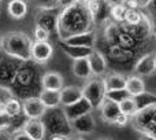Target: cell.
Wrapping results in <instances>:
<instances>
[{"mask_svg":"<svg viewBox=\"0 0 156 140\" xmlns=\"http://www.w3.org/2000/svg\"><path fill=\"white\" fill-rule=\"evenodd\" d=\"M56 21H58V17H55L49 11H41L37 15V18H36V22H37L38 26H43L49 33L56 32Z\"/></svg>","mask_w":156,"mask_h":140,"instance_id":"cell-22","label":"cell"},{"mask_svg":"<svg viewBox=\"0 0 156 140\" xmlns=\"http://www.w3.org/2000/svg\"><path fill=\"white\" fill-rule=\"evenodd\" d=\"M125 89H126L130 96H133V98L138 96V95L144 94V92L147 91L145 83H144L143 77H140V76H137V74H132V76H129V77H126V87H125Z\"/></svg>","mask_w":156,"mask_h":140,"instance_id":"cell-19","label":"cell"},{"mask_svg":"<svg viewBox=\"0 0 156 140\" xmlns=\"http://www.w3.org/2000/svg\"><path fill=\"white\" fill-rule=\"evenodd\" d=\"M133 118V128L140 133H149L156 127V103L140 109Z\"/></svg>","mask_w":156,"mask_h":140,"instance_id":"cell-4","label":"cell"},{"mask_svg":"<svg viewBox=\"0 0 156 140\" xmlns=\"http://www.w3.org/2000/svg\"><path fill=\"white\" fill-rule=\"evenodd\" d=\"M136 100H137L138 110H140V109H144V107H147V106L156 103V96H155L154 94H151V92H147L145 91L144 94L136 96Z\"/></svg>","mask_w":156,"mask_h":140,"instance_id":"cell-29","label":"cell"},{"mask_svg":"<svg viewBox=\"0 0 156 140\" xmlns=\"http://www.w3.org/2000/svg\"><path fill=\"white\" fill-rule=\"evenodd\" d=\"M130 96L129 92L126 91V89H115V91H108L105 92V98H108V99L114 100V102H121L122 99H125V98Z\"/></svg>","mask_w":156,"mask_h":140,"instance_id":"cell-31","label":"cell"},{"mask_svg":"<svg viewBox=\"0 0 156 140\" xmlns=\"http://www.w3.org/2000/svg\"><path fill=\"white\" fill-rule=\"evenodd\" d=\"M34 3L41 11H52L59 7V0H34Z\"/></svg>","mask_w":156,"mask_h":140,"instance_id":"cell-30","label":"cell"},{"mask_svg":"<svg viewBox=\"0 0 156 140\" xmlns=\"http://www.w3.org/2000/svg\"><path fill=\"white\" fill-rule=\"evenodd\" d=\"M12 124H14V117H11L5 111H0V132H4L5 129L11 128Z\"/></svg>","mask_w":156,"mask_h":140,"instance_id":"cell-32","label":"cell"},{"mask_svg":"<svg viewBox=\"0 0 156 140\" xmlns=\"http://www.w3.org/2000/svg\"><path fill=\"white\" fill-rule=\"evenodd\" d=\"M138 140H156V138H154V136H151V135H147V133H141Z\"/></svg>","mask_w":156,"mask_h":140,"instance_id":"cell-39","label":"cell"},{"mask_svg":"<svg viewBox=\"0 0 156 140\" xmlns=\"http://www.w3.org/2000/svg\"><path fill=\"white\" fill-rule=\"evenodd\" d=\"M22 111H23L26 118H41L45 114L47 107L41 102L40 98L32 96L23 100V103H22Z\"/></svg>","mask_w":156,"mask_h":140,"instance_id":"cell-7","label":"cell"},{"mask_svg":"<svg viewBox=\"0 0 156 140\" xmlns=\"http://www.w3.org/2000/svg\"><path fill=\"white\" fill-rule=\"evenodd\" d=\"M104 2L111 7V6H115V4H125L126 0H104Z\"/></svg>","mask_w":156,"mask_h":140,"instance_id":"cell-38","label":"cell"},{"mask_svg":"<svg viewBox=\"0 0 156 140\" xmlns=\"http://www.w3.org/2000/svg\"><path fill=\"white\" fill-rule=\"evenodd\" d=\"M155 68H156V54H155Z\"/></svg>","mask_w":156,"mask_h":140,"instance_id":"cell-44","label":"cell"},{"mask_svg":"<svg viewBox=\"0 0 156 140\" xmlns=\"http://www.w3.org/2000/svg\"><path fill=\"white\" fill-rule=\"evenodd\" d=\"M149 8H151L152 14H156V0H151V4H149Z\"/></svg>","mask_w":156,"mask_h":140,"instance_id":"cell-41","label":"cell"},{"mask_svg":"<svg viewBox=\"0 0 156 140\" xmlns=\"http://www.w3.org/2000/svg\"><path fill=\"white\" fill-rule=\"evenodd\" d=\"M144 14L141 13L138 8H127L126 18H125V24L127 25H137L143 21Z\"/></svg>","mask_w":156,"mask_h":140,"instance_id":"cell-28","label":"cell"},{"mask_svg":"<svg viewBox=\"0 0 156 140\" xmlns=\"http://www.w3.org/2000/svg\"><path fill=\"white\" fill-rule=\"evenodd\" d=\"M129 121H130V117L126 116V114H123V113H121L112 125H115V127H118V128H123V127H126V125L129 124Z\"/></svg>","mask_w":156,"mask_h":140,"instance_id":"cell-35","label":"cell"},{"mask_svg":"<svg viewBox=\"0 0 156 140\" xmlns=\"http://www.w3.org/2000/svg\"><path fill=\"white\" fill-rule=\"evenodd\" d=\"M94 21L88 8L85 0H76L71 4L63 7L62 13L58 15L56 33L60 40L70 37L77 33L92 30Z\"/></svg>","mask_w":156,"mask_h":140,"instance_id":"cell-1","label":"cell"},{"mask_svg":"<svg viewBox=\"0 0 156 140\" xmlns=\"http://www.w3.org/2000/svg\"><path fill=\"white\" fill-rule=\"evenodd\" d=\"M12 98V92L7 88V87L0 85V111H4V106L8 100Z\"/></svg>","mask_w":156,"mask_h":140,"instance_id":"cell-33","label":"cell"},{"mask_svg":"<svg viewBox=\"0 0 156 140\" xmlns=\"http://www.w3.org/2000/svg\"><path fill=\"white\" fill-rule=\"evenodd\" d=\"M155 54L156 52H147L143 57L138 58V61L134 63V74L140 77H149L156 72L155 68Z\"/></svg>","mask_w":156,"mask_h":140,"instance_id":"cell-6","label":"cell"},{"mask_svg":"<svg viewBox=\"0 0 156 140\" xmlns=\"http://www.w3.org/2000/svg\"><path fill=\"white\" fill-rule=\"evenodd\" d=\"M41 121L44 122L47 133L54 135H66L70 136L73 132L71 128V121L66 117L63 109L54 107V109H47L45 114L41 117Z\"/></svg>","mask_w":156,"mask_h":140,"instance_id":"cell-3","label":"cell"},{"mask_svg":"<svg viewBox=\"0 0 156 140\" xmlns=\"http://www.w3.org/2000/svg\"><path fill=\"white\" fill-rule=\"evenodd\" d=\"M4 111H5L7 114H10L11 117L16 118V117L21 114V111H22V105H21V102H19L18 99H15V98L12 96L7 103H5Z\"/></svg>","mask_w":156,"mask_h":140,"instance_id":"cell-27","label":"cell"},{"mask_svg":"<svg viewBox=\"0 0 156 140\" xmlns=\"http://www.w3.org/2000/svg\"><path fill=\"white\" fill-rule=\"evenodd\" d=\"M104 84L105 92L115 91V89H123L126 87V77L121 73H110L101 78Z\"/></svg>","mask_w":156,"mask_h":140,"instance_id":"cell-17","label":"cell"},{"mask_svg":"<svg viewBox=\"0 0 156 140\" xmlns=\"http://www.w3.org/2000/svg\"><path fill=\"white\" fill-rule=\"evenodd\" d=\"M82 95L86 100L92 105L93 109H99V106L101 105V102L105 98V88L104 84H103V80L99 77L93 78L85 84L82 87Z\"/></svg>","mask_w":156,"mask_h":140,"instance_id":"cell-5","label":"cell"},{"mask_svg":"<svg viewBox=\"0 0 156 140\" xmlns=\"http://www.w3.org/2000/svg\"><path fill=\"white\" fill-rule=\"evenodd\" d=\"M8 15L14 19H22L27 14V4L25 0H10L7 6Z\"/></svg>","mask_w":156,"mask_h":140,"instance_id":"cell-21","label":"cell"},{"mask_svg":"<svg viewBox=\"0 0 156 140\" xmlns=\"http://www.w3.org/2000/svg\"><path fill=\"white\" fill-rule=\"evenodd\" d=\"M82 88L76 85H69V87H63L60 89V106H69L73 103L78 102L80 99H82Z\"/></svg>","mask_w":156,"mask_h":140,"instance_id":"cell-15","label":"cell"},{"mask_svg":"<svg viewBox=\"0 0 156 140\" xmlns=\"http://www.w3.org/2000/svg\"><path fill=\"white\" fill-rule=\"evenodd\" d=\"M137 8H148L151 4V0H134Z\"/></svg>","mask_w":156,"mask_h":140,"instance_id":"cell-37","label":"cell"},{"mask_svg":"<svg viewBox=\"0 0 156 140\" xmlns=\"http://www.w3.org/2000/svg\"><path fill=\"white\" fill-rule=\"evenodd\" d=\"M41 85L43 89H52V91H60L63 88V77L58 72H48L41 77Z\"/></svg>","mask_w":156,"mask_h":140,"instance_id":"cell-16","label":"cell"},{"mask_svg":"<svg viewBox=\"0 0 156 140\" xmlns=\"http://www.w3.org/2000/svg\"><path fill=\"white\" fill-rule=\"evenodd\" d=\"M119 37H121V26L116 24H110L105 28V39L108 43L119 44Z\"/></svg>","mask_w":156,"mask_h":140,"instance_id":"cell-26","label":"cell"},{"mask_svg":"<svg viewBox=\"0 0 156 140\" xmlns=\"http://www.w3.org/2000/svg\"><path fill=\"white\" fill-rule=\"evenodd\" d=\"M97 36L93 30H88V32H82V33H77L73 35L70 37L65 39L66 44H70V46H78V47H88V48H93L94 44H96Z\"/></svg>","mask_w":156,"mask_h":140,"instance_id":"cell-12","label":"cell"},{"mask_svg":"<svg viewBox=\"0 0 156 140\" xmlns=\"http://www.w3.org/2000/svg\"><path fill=\"white\" fill-rule=\"evenodd\" d=\"M32 39L25 32H8L3 36V51L14 59L27 62L32 59Z\"/></svg>","mask_w":156,"mask_h":140,"instance_id":"cell-2","label":"cell"},{"mask_svg":"<svg viewBox=\"0 0 156 140\" xmlns=\"http://www.w3.org/2000/svg\"><path fill=\"white\" fill-rule=\"evenodd\" d=\"M69 140H85L82 136H69Z\"/></svg>","mask_w":156,"mask_h":140,"instance_id":"cell-42","label":"cell"},{"mask_svg":"<svg viewBox=\"0 0 156 140\" xmlns=\"http://www.w3.org/2000/svg\"><path fill=\"white\" fill-rule=\"evenodd\" d=\"M0 3H2V0H0Z\"/></svg>","mask_w":156,"mask_h":140,"instance_id":"cell-46","label":"cell"},{"mask_svg":"<svg viewBox=\"0 0 156 140\" xmlns=\"http://www.w3.org/2000/svg\"><path fill=\"white\" fill-rule=\"evenodd\" d=\"M22 131L33 140H44L47 136L45 127L41 118H27L22 127Z\"/></svg>","mask_w":156,"mask_h":140,"instance_id":"cell-10","label":"cell"},{"mask_svg":"<svg viewBox=\"0 0 156 140\" xmlns=\"http://www.w3.org/2000/svg\"><path fill=\"white\" fill-rule=\"evenodd\" d=\"M49 36H51V33L48 30L44 29L43 26L36 25V28H34V40L36 41H48Z\"/></svg>","mask_w":156,"mask_h":140,"instance_id":"cell-34","label":"cell"},{"mask_svg":"<svg viewBox=\"0 0 156 140\" xmlns=\"http://www.w3.org/2000/svg\"><path fill=\"white\" fill-rule=\"evenodd\" d=\"M99 140H110V139H99Z\"/></svg>","mask_w":156,"mask_h":140,"instance_id":"cell-45","label":"cell"},{"mask_svg":"<svg viewBox=\"0 0 156 140\" xmlns=\"http://www.w3.org/2000/svg\"><path fill=\"white\" fill-rule=\"evenodd\" d=\"M54 54V47L49 41H33L32 59L38 63H45L51 59Z\"/></svg>","mask_w":156,"mask_h":140,"instance_id":"cell-9","label":"cell"},{"mask_svg":"<svg viewBox=\"0 0 156 140\" xmlns=\"http://www.w3.org/2000/svg\"><path fill=\"white\" fill-rule=\"evenodd\" d=\"M100 110V116L101 120L107 124H114L115 120L118 118V116L121 114V109H119L118 102H114V100L104 98V100L101 102V105L99 106Z\"/></svg>","mask_w":156,"mask_h":140,"instance_id":"cell-11","label":"cell"},{"mask_svg":"<svg viewBox=\"0 0 156 140\" xmlns=\"http://www.w3.org/2000/svg\"><path fill=\"white\" fill-rule=\"evenodd\" d=\"M71 128H73V132H76L77 135H90L96 129V120L92 113H86L73 120Z\"/></svg>","mask_w":156,"mask_h":140,"instance_id":"cell-8","label":"cell"},{"mask_svg":"<svg viewBox=\"0 0 156 140\" xmlns=\"http://www.w3.org/2000/svg\"><path fill=\"white\" fill-rule=\"evenodd\" d=\"M11 140H33V139L30 138V136H27L22 129H19L18 132L14 133V136H12V139Z\"/></svg>","mask_w":156,"mask_h":140,"instance_id":"cell-36","label":"cell"},{"mask_svg":"<svg viewBox=\"0 0 156 140\" xmlns=\"http://www.w3.org/2000/svg\"><path fill=\"white\" fill-rule=\"evenodd\" d=\"M73 73L80 80H89L93 74H92L88 58H81V59L73 61Z\"/></svg>","mask_w":156,"mask_h":140,"instance_id":"cell-20","label":"cell"},{"mask_svg":"<svg viewBox=\"0 0 156 140\" xmlns=\"http://www.w3.org/2000/svg\"><path fill=\"white\" fill-rule=\"evenodd\" d=\"M47 109H54L60 106V91H52V89H43L38 96Z\"/></svg>","mask_w":156,"mask_h":140,"instance_id":"cell-23","label":"cell"},{"mask_svg":"<svg viewBox=\"0 0 156 140\" xmlns=\"http://www.w3.org/2000/svg\"><path fill=\"white\" fill-rule=\"evenodd\" d=\"M118 105H119V109H121V113L129 116L130 118L134 117L136 114H137V111H138L137 100H136V98H133V96L125 98V99H122Z\"/></svg>","mask_w":156,"mask_h":140,"instance_id":"cell-24","label":"cell"},{"mask_svg":"<svg viewBox=\"0 0 156 140\" xmlns=\"http://www.w3.org/2000/svg\"><path fill=\"white\" fill-rule=\"evenodd\" d=\"M60 48L62 51L67 55L69 58H71L73 61L81 59V58H88L90 55V52L93 51V48H88V47H78V46H70L66 44L65 41L60 40Z\"/></svg>","mask_w":156,"mask_h":140,"instance_id":"cell-18","label":"cell"},{"mask_svg":"<svg viewBox=\"0 0 156 140\" xmlns=\"http://www.w3.org/2000/svg\"><path fill=\"white\" fill-rule=\"evenodd\" d=\"M126 13H127L126 4H115V6H111L110 7V17L116 24H125Z\"/></svg>","mask_w":156,"mask_h":140,"instance_id":"cell-25","label":"cell"},{"mask_svg":"<svg viewBox=\"0 0 156 140\" xmlns=\"http://www.w3.org/2000/svg\"><path fill=\"white\" fill-rule=\"evenodd\" d=\"M3 48V35H0V51Z\"/></svg>","mask_w":156,"mask_h":140,"instance_id":"cell-43","label":"cell"},{"mask_svg":"<svg viewBox=\"0 0 156 140\" xmlns=\"http://www.w3.org/2000/svg\"><path fill=\"white\" fill-rule=\"evenodd\" d=\"M51 140H69V136H66V135H54L51 138Z\"/></svg>","mask_w":156,"mask_h":140,"instance_id":"cell-40","label":"cell"},{"mask_svg":"<svg viewBox=\"0 0 156 140\" xmlns=\"http://www.w3.org/2000/svg\"><path fill=\"white\" fill-rule=\"evenodd\" d=\"M88 61L89 65H90L92 74L94 77H101V76L105 74V72H107V59H105L103 52L93 50L90 52V55L88 57Z\"/></svg>","mask_w":156,"mask_h":140,"instance_id":"cell-14","label":"cell"},{"mask_svg":"<svg viewBox=\"0 0 156 140\" xmlns=\"http://www.w3.org/2000/svg\"><path fill=\"white\" fill-rule=\"evenodd\" d=\"M92 110H93V107H92V105L85 98L80 99L78 102L73 103V105H69V106L63 107V111H65L66 117H67L70 121H73V120H76L86 113H92Z\"/></svg>","mask_w":156,"mask_h":140,"instance_id":"cell-13","label":"cell"}]
</instances>
